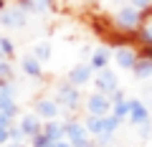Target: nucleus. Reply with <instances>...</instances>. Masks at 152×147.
I'll use <instances>...</instances> for the list:
<instances>
[{
	"label": "nucleus",
	"mask_w": 152,
	"mask_h": 147,
	"mask_svg": "<svg viewBox=\"0 0 152 147\" xmlns=\"http://www.w3.org/2000/svg\"><path fill=\"white\" fill-rule=\"evenodd\" d=\"M107 61H109V51H96V53H94L91 56V69H99V71H102V69H107Z\"/></svg>",
	"instance_id": "nucleus-15"
},
{
	"label": "nucleus",
	"mask_w": 152,
	"mask_h": 147,
	"mask_svg": "<svg viewBox=\"0 0 152 147\" xmlns=\"http://www.w3.org/2000/svg\"><path fill=\"white\" fill-rule=\"evenodd\" d=\"M8 140H10V129L0 127V145H8Z\"/></svg>",
	"instance_id": "nucleus-22"
},
{
	"label": "nucleus",
	"mask_w": 152,
	"mask_h": 147,
	"mask_svg": "<svg viewBox=\"0 0 152 147\" xmlns=\"http://www.w3.org/2000/svg\"><path fill=\"white\" fill-rule=\"evenodd\" d=\"M117 20L124 28H134L137 23H140V13H137V8H122V10L117 13Z\"/></svg>",
	"instance_id": "nucleus-7"
},
{
	"label": "nucleus",
	"mask_w": 152,
	"mask_h": 147,
	"mask_svg": "<svg viewBox=\"0 0 152 147\" xmlns=\"http://www.w3.org/2000/svg\"><path fill=\"white\" fill-rule=\"evenodd\" d=\"M152 0H132V8H147Z\"/></svg>",
	"instance_id": "nucleus-23"
},
{
	"label": "nucleus",
	"mask_w": 152,
	"mask_h": 147,
	"mask_svg": "<svg viewBox=\"0 0 152 147\" xmlns=\"http://www.w3.org/2000/svg\"><path fill=\"white\" fill-rule=\"evenodd\" d=\"M58 102L66 104L69 109H74L76 104H79V91H76L74 84H71V86H69V84H64V86L58 89Z\"/></svg>",
	"instance_id": "nucleus-6"
},
{
	"label": "nucleus",
	"mask_w": 152,
	"mask_h": 147,
	"mask_svg": "<svg viewBox=\"0 0 152 147\" xmlns=\"http://www.w3.org/2000/svg\"><path fill=\"white\" fill-rule=\"evenodd\" d=\"M119 117H114V114H107L104 117V140H107L112 132H117V127H119Z\"/></svg>",
	"instance_id": "nucleus-16"
},
{
	"label": "nucleus",
	"mask_w": 152,
	"mask_h": 147,
	"mask_svg": "<svg viewBox=\"0 0 152 147\" xmlns=\"http://www.w3.org/2000/svg\"><path fill=\"white\" fill-rule=\"evenodd\" d=\"M33 59L48 61V59H51V43H38L36 48H33Z\"/></svg>",
	"instance_id": "nucleus-17"
},
{
	"label": "nucleus",
	"mask_w": 152,
	"mask_h": 147,
	"mask_svg": "<svg viewBox=\"0 0 152 147\" xmlns=\"http://www.w3.org/2000/svg\"><path fill=\"white\" fill-rule=\"evenodd\" d=\"M28 8L36 13H46L48 10V0H28Z\"/></svg>",
	"instance_id": "nucleus-19"
},
{
	"label": "nucleus",
	"mask_w": 152,
	"mask_h": 147,
	"mask_svg": "<svg viewBox=\"0 0 152 147\" xmlns=\"http://www.w3.org/2000/svg\"><path fill=\"white\" fill-rule=\"evenodd\" d=\"M0 53H13V43L8 38H0Z\"/></svg>",
	"instance_id": "nucleus-20"
},
{
	"label": "nucleus",
	"mask_w": 152,
	"mask_h": 147,
	"mask_svg": "<svg viewBox=\"0 0 152 147\" xmlns=\"http://www.w3.org/2000/svg\"><path fill=\"white\" fill-rule=\"evenodd\" d=\"M89 79H91V64L89 66L81 64V66H76V69L69 74V81L74 84V86H81V84H86Z\"/></svg>",
	"instance_id": "nucleus-8"
},
{
	"label": "nucleus",
	"mask_w": 152,
	"mask_h": 147,
	"mask_svg": "<svg viewBox=\"0 0 152 147\" xmlns=\"http://www.w3.org/2000/svg\"><path fill=\"white\" fill-rule=\"evenodd\" d=\"M20 132H23V135H28V137L41 135V132H43V127H41V117H38V114L20 117Z\"/></svg>",
	"instance_id": "nucleus-3"
},
{
	"label": "nucleus",
	"mask_w": 152,
	"mask_h": 147,
	"mask_svg": "<svg viewBox=\"0 0 152 147\" xmlns=\"http://www.w3.org/2000/svg\"><path fill=\"white\" fill-rule=\"evenodd\" d=\"M56 147H74V145H71L69 140H61V142H56Z\"/></svg>",
	"instance_id": "nucleus-25"
},
{
	"label": "nucleus",
	"mask_w": 152,
	"mask_h": 147,
	"mask_svg": "<svg viewBox=\"0 0 152 147\" xmlns=\"http://www.w3.org/2000/svg\"><path fill=\"white\" fill-rule=\"evenodd\" d=\"M0 23L8 28H20L23 23H26V18H23V10H8L0 15Z\"/></svg>",
	"instance_id": "nucleus-10"
},
{
	"label": "nucleus",
	"mask_w": 152,
	"mask_h": 147,
	"mask_svg": "<svg viewBox=\"0 0 152 147\" xmlns=\"http://www.w3.org/2000/svg\"><path fill=\"white\" fill-rule=\"evenodd\" d=\"M150 119V109L140 99H129V122L132 124H147Z\"/></svg>",
	"instance_id": "nucleus-2"
},
{
	"label": "nucleus",
	"mask_w": 152,
	"mask_h": 147,
	"mask_svg": "<svg viewBox=\"0 0 152 147\" xmlns=\"http://www.w3.org/2000/svg\"><path fill=\"white\" fill-rule=\"evenodd\" d=\"M36 114L41 117V119L53 122V119H56V114H58V104L51 102V99H41V102L36 104Z\"/></svg>",
	"instance_id": "nucleus-5"
},
{
	"label": "nucleus",
	"mask_w": 152,
	"mask_h": 147,
	"mask_svg": "<svg viewBox=\"0 0 152 147\" xmlns=\"http://www.w3.org/2000/svg\"><path fill=\"white\" fill-rule=\"evenodd\" d=\"M147 38H150V41H152V26H150V33H147Z\"/></svg>",
	"instance_id": "nucleus-28"
},
{
	"label": "nucleus",
	"mask_w": 152,
	"mask_h": 147,
	"mask_svg": "<svg viewBox=\"0 0 152 147\" xmlns=\"http://www.w3.org/2000/svg\"><path fill=\"white\" fill-rule=\"evenodd\" d=\"M96 89L99 91H117V76H114V71L109 69H102L99 71V76H96Z\"/></svg>",
	"instance_id": "nucleus-4"
},
{
	"label": "nucleus",
	"mask_w": 152,
	"mask_h": 147,
	"mask_svg": "<svg viewBox=\"0 0 152 147\" xmlns=\"http://www.w3.org/2000/svg\"><path fill=\"white\" fill-rule=\"evenodd\" d=\"M43 135H46L48 142H61L64 135H66V127H61L58 122H48V124L43 127Z\"/></svg>",
	"instance_id": "nucleus-11"
},
{
	"label": "nucleus",
	"mask_w": 152,
	"mask_h": 147,
	"mask_svg": "<svg viewBox=\"0 0 152 147\" xmlns=\"http://www.w3.org/2000/svg\"><path fill=\"white\" fill-rule=\"evenodd\" d=\"M41 147H56V142H43Z\"/></svg>",
	"instance_id": "nucleus-26"
},
{
	"label": "nucleus",
	"mask_w": 152,
	"mask_h": 147,
	"mask_svg": "<svg viewBox=\"0 0 152 147\" xmlns=\"http://www.w3.org/2000/svg\"><path fill=\"white\" fill-rule=\"evenodd\" d=\"M150 94H152V91H150Z\"/></svg>",
	"instance_id": "nucleus-29"
},
{
	"label": "nucleus",
	"mask_w": 152,
	"mask_h": 147,
	"mask_svg": "<svg viewBox=\"0 0 152 147\" xmlns=\"http://www.w3.org/2000/svg\"><path fill=\"white\" fill-rule=\"evenodd\" d=\"M10 114H5V112H0V127H5V129H10Z\"/></svg>",
	"instance_id": "nucleus-21"
},
{
	"label": "nucleus",
	"mask_w": 152,
	"mask_h": 147,
	"mask_svg": "<svg viewBox=\"0 0 152 147\" xmlns=\"http://www.w3.org/2000/svg\"><path fill=\"white\" fill-rule=\"evenodd\" d=\"M23 71H26L28 76H41V66H38V59H33V56H26V59H23Z\"/></svg>",
	"instance_id": "nucleus-14"
},
{
	"label": "nucleus",
	"mask_w": 152,
	"mask_h": 147,
	"mask_svg": "<svg viewBox=\"0 0 152 147\" xmlns=\"http://www.w3.org/2000/svg\"><path fill=\"white\" fill-rule=\"evenodd\" d=\"M8 147H23V145H18V142H8Z\"/></svg>",
	"instance_id": "nucleus-27"
},
{
	"label": "nucleus",
	"mask_w": 152,
	"mask_h": 147,
	"mask_svg": "<svg viewBox=\"0 0 152 147\" xmlns=\"http://www.w3.org/2000/svg\"><path fill=\"white\" fill-rule=\"evenodd\" d=\"M114 59H117V64H119L122 69H134V64L140 61V59L134 56V51H132V48H117Z\"/></svg>",
	"instance_id": "nucleus-9"
},
{
	"label": "nucleus",
	"mask_w": 152,
	"mask_h": 147,
	"mask_svg": "<svg viewBox=\"0 0 152 147\" xmlns=\"http://www.w3.org/2000/svg\"><path fill=\"white\" fill-rule=\"evenodd\" d=\"M86 132L89 135H96V137H104V117H89Z\"/></svg>",
	"instance_id": "nucleus-13"
},
{
	"label": "nucleus",
	"mask_w": 152,
	"mask_h": 147,
	"mask_svg": "<svg viewBox=\"0 0 152 147\" xmlns=\"http://www.w3.org/2000/svg\"><path fill=\"white\" fill-rule=\"evenodd\" d=\"M132 71H134L137 79H150L152 76V59H140Z\"/></svg>",
	"instance_id": "nucleus-12"
},
{
	"label": "nucleus",
	"mask_w": 152,
	"mask_h": 147,
	"mask_svg": "<svg viewBox=\"0 0 152 147\" xmlns=\"http://www.w3.org/2000/svg\"><path fill=\"white\" fill-rule=\"evenodd\" d=\"M112 114L119 117V119H124V117L129 114V102H117V104H114V109H112Z\"/></svg>",
	"instance_id": "nucleus-18"
},
{
	"label": "nucleus",
	"mask_w": 152,
	"mask_h": 147,
	"mask_svg": "<svg viewBox=\"0 0 152 147\" xmlns=\"http://www.w3.org/2000/svg\"><path fill=\"white\" fill-rule=\"evenodd\" d=\"M86 109H89V114H91V117H107L109 114V99L104 97L102 91H96V94L89 97Z\"/></svg>",
	"instance_id": "nucleus-1"
},
{
	"label": "nucleus",
	"mask_w": 152,
	"mask_h": 147,
	"mask_svg": "<svg viewBox=\"0 0 152 147\" xmlns=\"http://www.w3.org/2000/svg\"><path fill=\"white\" fill-rule=\"evenodd\" d=\"M10 74V66H5V64H0V76H8Z\"/></svg>",
	"instance_id": "nucleus-24"
}]
</instances>
